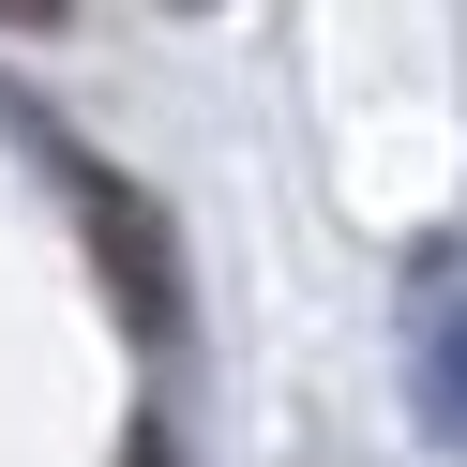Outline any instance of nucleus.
I'll return each mask as SVG.
<instances>
[{
	"instance_id": "obj_1",
	"label": "nucleus",
	"mask_w": 467,
	"mask_h": 467,
	"mask_svg": "<svg viewBox=\"0 0 467 467\" xmlns=\"http://www.w3.org/2000/svg\"><path fill=\"white\" fill-rule=\"evenodd\" d=\"M61 16H76V0H0V31H61Z\"/></svg>"
}]
</instances>
